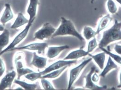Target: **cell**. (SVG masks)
<instances>
[{
	"mask_svg": "<svg viewBox=\"0 0 121 90\" xmlns=\"http://www.w3.org/2000/svg\"><path fill=\"white\" fill-rule=\"evenodd\" d=\"M119 84L121 85V70L119 75Z\"/></svg>",
	"mask_w": 121,
	"mask_h": 90,
	"instance_id": "obj_33",
	"label": "cell"
},
{
	"mask_svg": "<svg viewBox=\"0 0 121 90\" xmlns=\"http://www.w3.org/2000/svg\"><path fill=\"white\" fill-rule=\"evenodd\" d=\"M14 83L17 85H18L25 90H35L37 87V85L36 84L28 83L25 82L24 81L20 80L18 79H15L14 80Z\"/></svg>",
	"mask_w": 121,
	"mask_h": 90,
	"instance_id": "obj_23",
	"label": "cell"
},
{
	"mask_svg": "<svg viewBox=\"0 0 121 90\" xmlns=\"http://www.w3.org/2000/svg\"><path fill=\"white\" fill-rule=\"evenodd\" d=\"M5 71V66L2 59L0 57V77H1Z\"/></svg>",
	"mask_w": 121,
	"mask_h": 90,
	"instance_id": "obj_29",
	"label": "cell"
},
{
	"mask_svg": "<svg viewBox=\"0 0 121 90\" xmlns=\"http://www.w3.org/2000/svg\"><path fill=\"white\" fill-rule=\"evenodd\" d=\"M77 63V60H58L51 65L48 67L46 68L45 69L41 71V73L42 75L49 73L53 70H57L61 68L66 66H70L73 64H75Z\"/></svg>",
	"mask_w": 121,
	"mask_h": 90,
	"instance_id": "obj_8",
	"label": "cell"
},
{
	"mask_svg": "<svg viewBox=\"0 0 121 90\" xmlns=\"http://www.w3.org/2000/svg\"><path fill=\"white\" fill-rule=\"evenodd\" d=\"M13 18V14L11 5L8 3L5 4V9L0 17V22L4 26Z\"/></svg>",
	"mask_w": 121,
	"mask_h": 90,
	"instance_id": "obj_13",
	"label": "cell"
},
{
	"mask_svg": "<svg viewBox=\"0 0 121 90\" xmlns=\"http://www.w3.org/2000/svg\"><path fill=\"white\" fill-rule=\"evenodd\" d=\"M91 57L88 58L83 61L78 65L72 68L69 72V80L67 89L70 90L73 86V85L83 70L92 61Z\"/></svg>",
	"mask_w": 121,
	"mask_h": 90,
	"instance_id": "obj_4",
	"label": "cell"
},
{
	"mask_svg": "<svg viewBox=\"0 0 121 90\" xmlns=\"http://www.w3.org/2000/svg\"><path fill=\"white\" fill-rule=\"evenodd\" d=\"M91 80H92V81L94 83H95L96 84H97L98 83V82H99V75H98L97 72H96V71L92 75Z\"/></svg>",
	"mask_w": 121,
	"mask_h": 90,
	"instance_id": "obj_30",
	"label": "cell"
},
{
	"mask_svg": "<svg viewBox=\"0 0 121 90\" xmlns=\"http://www.w3.org/2000/svg\"><path fill=\"white\" fill-rule=\"evenodd\" d=\"M24 61V53L22 52H17L14 56L13 63L16 70L18 79H20L22 76L34 72L30 68L25 67Z\"/></svg>",
	"mask_w": 121,
	"mask_h": 90,
	"instance_id": "obj_3",
	"label": "cell"
},
{
	"mask_svg": "<svg viewBox=\"0 0 121 90\" xmlns=\"http://www.w3.org/2000/svg\"><path fill=\"white\" fill-rule=\"evenodd\" d=\"M106 54L103 51L102 52H100L95 55H92L91 53H89L88 55L89 56L92 58L98 67L101 70L103 69L104 68V67L105 62L106 60Z\"/></svg>",
	"mask_w": 121,
	"mask_h": 90,
	"instance_id": "obj_17",
	"label": "cell"
},
{
	"mask_svg": "<svg viewBox=\"0 0 121 90\" xmlns=\"http://www.w3.org/2000/svg\"><path fill=\"white\" fill-rule=\"evenodd\" d=\"M121 40V22L115 19L114 24L109 29L104 31L98 46L99 48H105L110 43Z\"/></svg>",
	"mask_w": 121,
	"mask_h": 90,
	"instance_id": "obj_1",
	"label": "cell"
},
{
	"mask_svg": "<svg viewBox=\"0 0 121 90\" xmlns=\"http://www.w3.org/2000/svg\"><path fill=\"white\" fill-rule=\"evenodd\" d=\"M39 0H29L26 12L29 16V22H33L36 17Z\"/></svg>",
	"mask_w": 121,
	"mask_h": 90,
	"instance_id": "obj_12",
	"label": "cell"
},
{
	"mask_svg": "<svg viewBox=\"0 0 121 90\" xmlns=\"http://www.w3.org/2000/svg\"><path fill=\"white\" fill-rule=\"evenodd\" d=\"M69 48L70 46L68 45L49 46L46 55L49 59H53L58 56L62 52Z\"/></svg>",
	"mask_w": 121,
	"mask_h": 90,
	"instance_id": "obj_11",
	"label": "cell"
},
{
	"mask_svg": "<svg viewBox=\"0 0 121 90\" xmlns=\"http://www.w3.org/2000/svg\"><path fill=\"white\" fill-rule=\"evenodd\" d=\"M114 50L117 54L121 56V45L116 44L115 45Z\"/></svg>",
	"mask_w": 121,
	"mask_h": 90,
	"instance_id": "obj_31",
	"label": "cell"
},
{
	"mask_svg": "<svg viewBox=\"0 0 121 90\" xmlns=\"http://www.w3.org/2000/svg\"><path fill=\"white\" fill-rule=\"evenodd\" d=\"M96 69L95 66H92L91 68L89 73L85 76L84 78L85 79V89L91 90H104L107 88L106 86H100L97 85L94 83L91 80L92 75L95 72Z\"/></svg>",
	"mask_w": 121,
	"mask_h": 90,
	"instance_id": "obj_9",
	"label": "cell"
},
{
	"mask_svg": "<svg viewBox=\"0 0 121 90\" xmlns=\"http://www.w3.org/2000/svg\"><path fill=\"white\" fill-rule=\"evenodd\" d=\"M71 35L78 38L80 41H84V38L79 33L76 29L73 22L67 19L64 17H61V22L59 27L56 29L52 38H54L59 36Z\"/></svg>",
	"mask_w": 121,
	"mask_h": 90,
	"instance_id": "obj_2",
	"label": "cell"
},
{
	"mask_svg": "<svg viewBox=\"0 0 121 90\" xmlns=\"http://www.w3.org/2000/svg\"><path fill=\"white\" fill-rule=\"evenodd\" d=\"M106 5L108 10L110 13L114 14L117 12L118 8L115 2L113 0H107Z\"/></svg>",
	"mask_w": 121,
	"mask_h": 90,
	"instance_id": "obj_25",
	"label": "cell"
},
{
	"mask_svg": "<svg viewBox=\"0 0 121 90\" xmlns=\"http://www.w3.org/2000/svg\"><path fill=\"white\" fill-rule=\"evenodd\" d=\"M41 84L43 88L45 90H55L52 84L46 78H41Z\"/></svg>",
	"mask_w": 121,
	"mask_h": 90,
	"instance_id": "obj_28",
	"label": "cell"
},
{
	"mask_svg": "<svg viewBox=\"0 0 121 90\" xmlns=\"http://www.w3.org/2000/svg\"><path fill=\"white\" fill-rule=\"evenodd\" d=\"M16 89V90H18V89H22V90L23 88L21 86V87H20V88H16V89Z\"/></svg>",
	"mask_w": 121,
	"mask_h": 90,
	"instance_id": "obj_36",
	"label": "cell"
},
{
	"mask_svg": "<svg viewBox=\"0 0 121 90\" xmlns=\"http://www.w3.org/2000/svg\"><path fill=\"white\" fill-rule=\"evenodd\" d=\"M118 3L121 5V0H115Z\"/></svg>",
	"mask_w": 121,
	"mask_h": 90,
	"instance_id": "obj_34",
	"label": "cell"
},
{
	"mask_svg": "<svg viewBox=\"0 0 121 90\" xmlns=\"http://www.w3.org/2000/svg\"><path fill=\"white\" fill-rule=\"evenodd\" d=\"M112 20V18L109 14L103 17L100 19L97 25V30L96 31L97 34H99L104 30L107 29L110 25Z\"/></svg>",
	"mask_w": 121,
	"mask_h": 90,
	"instance_id": "obj_16",
	"label": "cell"
},
{
	"mask_svg": "<svg viewBox=\"0 0 121 90\" xmlns=\"http://www.w3.org/2000/svg\"><path fill=\"white\" fill-rule=\"evenodd\" d=\"M42 75L40 72H35L34 71L24 75L25 78L26 79L29 80L31 81H35L38 79H40L42 77Z\"/></svg>",
	"mask_w": 121,
	"mask_h": 90,
	"instance_id": "obj_26",
	"label": "cell"
},
{
	"mask_svg": "<svg viewBox=\"0 0 121 90\" xmlns=\"http://www.w3.org/2000/svg\"><path fill=\"white\" fill-rule=\"evenodd\" d=\"M10 32L8 29H5L0 34V52L9 43Z\"/></svg>",
	"mask_w": 121,
	"mask_h": 90,
	"instance_id": "obj_20",
	"label": "cell"
},
{
	"mask_svg": "<svg viewBox=\"0 0 121 90\" xmlns=\"http://www.w3.org/2000/svg\"><path fill=\"white\" fill-rule=\"evenodd\" d=\"M98 46V44L97 43V39L95 37H94L93 38L90 40L88 44L87 51L89 53H91L97 48Z\"/></svg>",
	"mask_w": 121,
	"mask_h": 90,
	"instance_id": "obj_27",
	"label": "cell"
},
{
	"mask_svg": "<svg viewBox=\"0 0 121 90\" xmlns=\"http://www.w3.org/2000/svg\"><path fill=\"white\" fill-rule=\"evenodd\" d=\"M47 62L48 58L47 57L39 56L36 52H34L31 64L38 69H43L47 66Z\"/></svg>",
	"mask_w": 121,
	"mask_h": 90,
	"instance_id": "obj_14",
	"label": "cell"
},
{
	"mask_svg": "<svg viewBox=\"0 0 121 90\" xmlns=\"http://www.w3.org/2000/svg\"><path fill=\"white\" fill-rule=\"evenodd\" d=\"M4 30V26L2 24H0V32L3 31Z\"/></svg>",
	"mask_w": 121,
	"mask_h": 90,
	"instance_id": "obj_32",
	"label": "cell"
},
{
	"mask_svg": "<svg viewBox=\"0 0 121 90\" xmlns=\"http://www.w3.org/2000/svg\"><path fill=\"white\" fill-rule=\"evenodd\" d=\"M68 66H66L60 69L53 70L46 75L42 76L41 78L46 79H55L59 77L63 73V72L68 67Z\"/></svg>",
	"mask_w": 121,
	"mask_h": 90,
	"instance_id": "obj_21",
	"label": "cell"
},
{
	"mask_svg": "<svg viewBox=\"0 0 121 90\" xmlns=\"http://www.w3.org/2000/svg\"><path fill=\"white\" fill-rule=\"evenodd\" d=\"M29 22V19H26L22 12H19L17 14V16L11 26L10 28L12 29H16L19 28L26 24H27Z\"/></svg>",
	"mask_w": 121,
	"mask_h": 90,
	"instance_id": "obj_19",
	"label": "cell"
},
{
	"mask_svg": "<svg viewBox=\"0 0 121 90\" xmlns=\"http://www.w3.org/2000/svg\"><path fill=\"white\" fill-rule=\"evenodd\" d=\"M56 30L50 22L44 23L41 28L38 30L34 34V38L41 41L48 39L52 37Z\"/></svg>",
	"mask_w": 121,
	"mask_h": 90,
	"instance_id": "obj_6",
	"label": "cell"
},
{
	"mask_svg": "<svg viewBox=\"0 0 121 90\" xmlns=\"http://www.w3.org/2000/svg\"><path fill=\"white\" fill-rule=\"evenodd\" d=\"M89 53L85 51L83 48H80L72 51L65 56L64 59L65 60H77L79 58L88 56Z\"/></svg>",
	"mask_w": 121,
	"mask_h": 90,
	"instance_id": "obj_15",
	"label": "cell"
},
{
	"mask_svg": "<svg viewBox=\"0 0 121 90\" xmlns=\"http://www.w3.org/2000/svg\"><path fill=\"white\" fill-rule=\"evenodd\" d=\"M102 51L105 52V53L106 54V55H109L110 56L113 60L115 61L117 63L120 64L121 65V56L118 54H116L112 52H111L110 51H109V50L106 49L104 47H100L99 48Z\"/></svg>",
	"mask_w": 121,
	"mask_h": 90,
	"instance_id": "obj_24",
	"label": "cell"
},
{
	"mask_svg": "<svg viewBox=\"0 0 121 90\" xmlns=\"http://www.w3.org/2000/svg\"><path fill=\"white\" fill-rule=\"evenodd\" d=\"M33 23V22H29L26 26L24 29L18 34L13 39L12 41L0 52V56L5 53L11 51L13 48L15 47L17 45H18L24 39L28 34Z\"/></svg>",
	"mask_w": 121,
	"mask_h": 90,
	"instance_id": "obj_5",
	"label": "cell"
},
{
	"mask_svg": "<svg viewBox=\"0 0 121 90\" xmlns=\"http://www.w3.org/2000/svg\"><path fill=\"white\" fill-rule=\"evenodd\" d=\"M48 47V44L46 42L32 43L21 47H15L11 51L29 50L36 51L39 54H44L46 49Z\"/></svg>",
	"mask_w": 121,
	"mask_h": 90,
	"instance_id": "obj_7",
	"label": "cell"
},
{
	"mask_svg": "<svg viewBox=\"0 0 121 90\" xmlns=\"http://www.w3.org/2000/svg\"><path fill=\"white\" fill-rule=\"evenodd\" d=\"M95 0H91V4H93V3H94V2L95 1Z\"/></svg>",
	"mask_w": 121,
	"mask_h": 90,
	"instance_id": "obj_35",
	"label": "cell"
},
{
	"mask_svg": "<svg viewBox=\"0 0 121 90\" xmlns=\"http://www.w3.org/2000/svg\"><path fill=\"white\" fill-rule=\"evenodd\" d=\"M83 34L84 39L87 41H90L94 37H95V36L97 34L96 31H95L92 28L88 26L84 27Z\"/></svg>",
	"mask_w": 121,
	"mask_h": 90,
	"instance_id": "obj_22",
	"label": "cell"
},
{
	"mask_svg": "<svg viewBox=\"0 0 121 90\" xmlns=\"http://www.w3.org/2000/svg\"><path fill=\"white\" fill-rule=\"evenodd\" d=\"M117 68V65L116 64L113 59L110 56H109L107 64L105 67L104 68L102 72L100 74L99 76L104 78L110 71L113 69H116Z\"/></svg>",
	"mask_w": 121,
	"mask_h": 90,
	"instance_id": "obj_18",
	"label": "cell"
},
{
	"mask_svg": "<svg viewBox=\"0 0 121 90\" xmlns=\"http://www.w3.org/2000/svg\"><path fill=\"white\" fill-rule=\"evenodd\" d=\"M17 75V72L12 70L8 73L0 81V90L10 89L13 81Z\"/></svg>",
	"mask_w": 121,
	"mask_h": 90,
	"instance_id": "obj_10",
	"label": "cell"
},
{
	"mask_svg": "<svg viewBox=\"0 0 121 90\" xmlns=\"http://www.w3.org/2000/svg\"><path fill=\"white\" fill-rule=\"evenodd\" d=\"M117 87H119V88H121V85L119 84V85L117 86Z\"/></svg>",
	"mask_w": 121,
	"mask_h": 90,
	"instance_id": "obj_37",
	"label": "cell"
}]
</instances>
